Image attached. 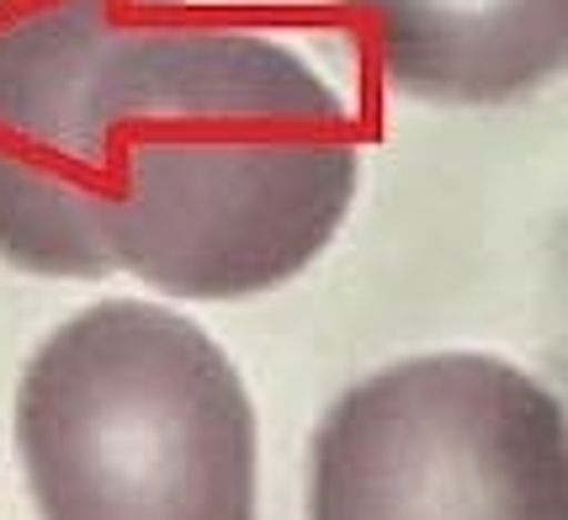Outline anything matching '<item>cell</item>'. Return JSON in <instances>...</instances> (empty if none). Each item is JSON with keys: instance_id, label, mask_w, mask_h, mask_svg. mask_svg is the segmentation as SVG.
<instances>
[{"instance_id": "1", "label": "cell", "mask_w": 568, "mask_h": 520, "mask_svg": "<svg viewBox=\"0 0 568 520\" xmlns=\"http://www.w3.org/2000/svg\"><path fill=\"white\" fill-rule=\"evenodd\" d=\"M362 175L341 91L266 27L149 0L91 85V207L112 272L192 303L314 266Z\"/></svg>"}, {"instance_id": "2", "label": "cell", "mask_w": 568, "mask_h": 520, "mask_svg": "<svg viewBox=\"0 0 568 520\" xmlns=\"http://www.w3.org/2000/svg\"><path fill=\"white\" fill-rule=\"evenodd\" d=\"M43 520H255V409L202 324L97 303L59 324L17 388Z\"/></svg>"}, {"instance_id": "3", "label": "cell", "mask_w": 568, "mask_h": 520, "mask_svg": "<svg viewBox=\"0 0 568 520\" xmlns=\"http://www.w3.org/2000/svg\"><path fill=\"white\" fill-rule=\"evenodd\" d=\"M308 520H568L564 404L478 350L372 371L314 430Z\"/></svg>"}, {"instance_id": "4", "label": "cell", "mask_w": 568, "mask_h": 520, "mask_svg": "<svg viewBox=\"0 0 568 520\" xmlns=\"http://www.w3.org/2000/svg\"><path fill=\"white\" fill-rule=\"evenodd\" d=\"M149 0L0 6V261L32 276H112L91 207V85Z\"/></svg>"}, {"instance_id": "5", "label": "cell", "mask_w": 568, "mask_h": 520, "mask_svg": "<svg viewBox=\"0 0 568 520\" xmlns=\"http://www.w3.org/2000/svg\"><path fill=\"white\" fill-rule=\"evenodd\" d=\"M377 74L420 101L531 96L568 59V0H341Z\"/></svg>"}]
</instances>
